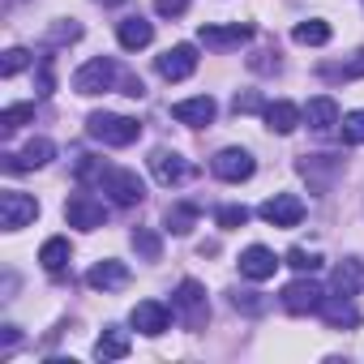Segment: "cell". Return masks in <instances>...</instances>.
I'll return each mask as SVG.
<instances>
[{
    "label": "cell",
    "instance_id": "1",
    "mask_svg": "<svg viewBox=\"0 0 364 364\" xmlns=\"http://www.w3.org/2000/svg\"><path fill=\"white\" fill-rule=\"evenodd\" d=\"M86 133L103 146H133L141 137V124L133 116H116V112H90L86 116Z\"/></svg>",
    "mask_w": 364,
    "mask_h": 364
},
{
    "label": "cell",
    "instance_id": "2",
    "mask_svg": "<svg viewBox=\"0 0 364 364\" xmlns=\"http://www.w3.org/2000/svg\"><path fill=\"white\" fill-rule=\"evenodd\" d=\"M171 313L185 321L189 330H202V326H206V317H210L206 287H202V283H193V279H185V283L176 287V296H171Z\"/></svg>",
    "mask_w": 364,
    "mask_h": 364
},
{
    "label": "cell",
    "instance_id": "3",
    "mask_svg": "<svg viewBox=\"0 0 364 364\" xmlns=\"http://www.w3.org/2000/svg\"><path fill=\"white\" fill-rule=\"evenodd\" d=\"M35 219H39V202L31 193H18V189L0 193V228H5V232H22Z\"/></svg>",
    "mask_w": 364,
    "mask_h": 364
},
{
    "label": "cell",
    "instance_id": "4",
    "mask_svg": "<svg viewBox=\"0 0 364 364\" xmlns=\"http://www.w3.org/2000/svg\"><path fill=\"white\" fill-rule=\"evenodd\" d=\"M116 60H107V56H95V60H86L77 73H73V90L77 95H107L112 86H116Z\"/></svg>",
    "mask_w": 364,
    "mask_h": 364
},
{
    "label": "cell",
    "instance_id": "5",
    "mask_svg": "<svg viewBox=\"0 0 364 364\" xmlns=\"http://www.w3.org/2000/svg\"><path fill=\"white\" fill-rule=\"evenodd\" d=\"M283 309L287 313H296V317H304V313H321V304H326V291H321V283H313L309 274H300L296 283H287L283 287Z\"/></svg>",
    "mask_w": 364,
    "mask_h": 364
},
{
    "label": "cell",
    "instance_id": "6",
    "mask_svg": "<svg viewBox=\"0 0 364 364\" xmlns=\"http://www.w3.org/2000/svg\"><path fill=\"white\" fill-rule=\"evenodd\" d=\"M103 193L116 202V206H137L146 198V185H141V176L129 171V167H112L103 176Z\"/></svg>",
    "mask_w": 364,
    "mask_h": 364
},
{
    "label": "cell",
    "instance_id": "7",
    "mask_svg": "<svg viewBox=\"0 0 364 364\" xmlns=\"http://www.w3.org/2000/svg\"><path fill=\"white\" fill-rule=\"evenodd\" d=\"M210 171H215L219 180H228V185H240V180H249V176L257 171V163H253V154H249L245 146H228V150H219V154L210 159Z\"/></svg>",
    "mask_w": 364,
    "mask_h": 364
},
{
    "label": "cell",
    "instance_id": "8",
    "mask_svg": "<svg viewBox=\"0 0 364 364\" xmlns=\"http://www.w3.org/2000/svg\"><path fill=\"white\" fill-rule=\"evenodd\" d=\"M193 73H198V48L193 43H176L159 56V77H167V82H185Z\"/></svg>",
    "mask_w": 364,
    "mask_h": 364
},
{
    "label": "cell",
    "instance_id": "9",
    "mask_svg": "<svg viewBox=\"0 0 364 364\" xmlns=\"http://www.w3.org/2000/svg\"><path fill=\"white\" fill-rule=\"evenodd\" d=\"M150 171H154V180L159 185H185V180L193 176V167L185 163V154H176V150H167V146H159L154 154H150Z\"/></svg>",
    "mask_w": 364,
    "mask_h": 364
},
{
    "label": "cell",
    "instance_id": "10",
    "mask_svg": "<svg viewBox=\"0 0 364 364\" xmlns=\"http://www.w3.org/2000/svg\"><path fill=\"white\" fill-rule=\"evenodd\" d=\"M52 154H56V146L48 137H31L18 154H0V159H5V171H35V167H48Z\"/></svg>",
    "mask_w": 364,
    "mask_h": 364
},
{
    "label": "cell",
    "instance_id": "11",
    "mask_svg": "<svg viewBox=\"0 0 364 364\" xmlns=\"http://www.w3.org/2000/svg\"><path fill=\"white\" fill-rule=\"evenodd\" d=\"M270 228H296L300 219H304V202L296 198V193H274L270 202H262V210H257Z\"/></svg>",
    "mask_w": 364,
    "mask_h": 364
},
{
    "label": "cell",
    "instance_id": "12",
    "mask_svg": "<svg viewBox=\"0 0 364 364\" xmlns=\"http://www.w3.org/2000/svg\"><path fill=\"white\" fill-rule=\"evenodd\" d=\"M129 321H133V330H137V334L159 338V334L171 326V309H167V304H159V300H137Z\"/></svg>",
    "mask_w": 364,
    "mask_h": 364
},
{
    "label": "cell",
    "instance_id": "13",
    "mask_svg": "<svg viewBox=\"0 0 364 364\" xmlns=\"http://www.w3.org/2000/svg\"><path fill=\"white\" fill-rule=\"evenodd\" d=\"M65 219H69V228L95 232V228H103L107 210H103V202H95L90 193H77V198H69V202H65Z\"/></svg>",
    "mask_w": 364,
    "mask_h": 364
},
{
    "label": "cell",
    "instance_id": "14",
    "mask_svg": "<svg viewBox=\"0 0 364 364\" xmlns=\"http://www.w3.org/2000/svg\"><path fill=\"white\" fill-rule=\"evenodd\" d=\"M279 266H283V262H279L266 245H249V249L240 253V274H245L249 283H266V279H274Z\"/></svg>",
    "mask_w": 364,
    "mask_h": 364
},
{
    "label": "cell",
    "instance_id": "15",
    "mask_svg": "<svg viewBox=\"0 0 364 364\" xmlns=\"http://www.w3.org/2000/svg\"><path fill=\"white\" fill-rule=\"evenodd\" d=\"M262 116H266V129H270V133H279V137H287V133H296V129L304 124V107H296V103H287V99L266 103V107H262Z\"/></svg>",
    "mask_w": 364,
    "mask_h": 364
},
{
    "label": "cell",
    "instance_id": "16",
    "mask_svg": "<svg viewBox=\"0 0 364 364\" xmlns=\"http://www.w3.org/2000/svg\"><path fill=\"white\" fill-rule=\"evenodd\" d=\"M171 116H176L180 124H193V129H202V124H210V120L219 116V103H215L210 95H198V99H180V103H171Z\"/></svg>",
    "mask_w": 364,
    "mask_h": 364
},
{
    "label": "cell",
    "instance_id": "17",
    "mask_svg": "<svg viewBox=\"0 0 364 364\" xmlns=\"http://www.w3.org/2000/svg\"><path fill=\"white\" fill-rule=\"evenodd\" d=\"M198 39H202L206 48L228 52V48L249 43V39H253V26H240V22H232V26H202V31H198Z\"/></svg>",
    "mask_w": 364,
    "mask_h": 364
},
{
    "label": "cell",
    "instance_id": "18",
    "mask_svg": "<svg viewBox=\"0 0 364 364\" xmlns=\"http://www.w3.org/2000/svg\"><path fill=\"white\" fill-rule=\"evenodd\" d=\"M338 103L330 99V95H317V99H309V107H304V124L313 129V133H330V129H338Z\"/></svg>",
    "mask_w": 364,
    "mask_h": 364
},
{
    "label": "cell",
    "instance_id": "19",
    "mask_svg": "<svg viewBox=\"0 0 364 364\" xmlns=\"http://www.w3.org/2000/svg\"><path fill=\"white\" fill-rule=\"evenodd\" d=\"M86 283L95 287V291H120L124 283H129V266L124 262H99V266H90L86 270Z\"/></svg>",
    "mask_w": 364,
    "mask_h": 364
},
{
    "label": "cell",
    "instance_id": "20",
    "mask_svg": "<svg viewBox=\"0 0 364 364\" xmlns=\"http://www.w3.org/2000/svg\"><path fill=\"white\" fill-rule=\"evenodd\" d=\"M116 39H120L124 52H141V48L154 43V26H150L146 18H124V22L116 26Z\"/></svg>",
    "mask_w": 364,
    "mask_h": 364
},
{
    "label": "cell",
    "instance_id": "21",
    "mask_svg": "<svg viewBox=\"0 0 364 364\" xmlns=\"http://www.w3.org/2000/svg\"><path fill=\"white\" fill-rule=\"evenodd\" d=\"M334 291H338V296L364 291V262H360V257H347V262L334 266Z\"/></svg>",
    "mask_w": 364,
    "mask_h": 364
},
{
    "label": "cell",
    "instance_id": "22",
    "mask_svg": "<svg viewBox=\"0 0 364 364\" xmlns=\"http://www.w3.org/2000/svg\"><path fill=\"white\" fill-rule=\"evenodd\" d=\"M69 257H73V249H69L65 236H52V240H43V249H39V262H43L48 274H60V270L69 266Z\"/></svg>",
    "mask_w": 364,
    "mask_h": 364
},
{
    "label": "cell",
    "instance_id": "23",
    "mask_svg": "<svg viewBox=\"0 0 364 364\" xmlns=\"http://www.w3.org/2000/svg\"><path fill=\"white\" fill-rule=\"evenodd\" d=\"M95 355H99V360H124V355H129V334H124L120 326H107V330L99 334V343H95Z\"/></svg>",
    "mask_w": 364,
    "mask_h": 364
},
{
    "label": "cell",
    "instance_id": "24",
    "mask_svg": "<svg viewBox=\"0 0 364 364\" xmlns=\"http://www.w3.org/2000/svg\"><path fill=\"white\" fill-rule=\"evenodd\" d=\"M321 317H326L334 330H338V326H355V321H360V313L351 309V296H326Z\"/></svg>",
    "mask_w": 364,
    "mask_h": 364
},
{
    "label": "cell",
    "instance_id": "25",
    "mask_svg": "<svg viewBox=\"0 0 364 364\" xmlns=\"http://www.w3.org/2000/svg\"><path fill=\"white\" fill-rule=\"evenodd\" d=\"M291 39L304 43V48H326V43H330V26H326L321 18H309V22H300V26L291 31Z\"/></svg>",
    "mask_w": 364,
    "mask_h": 364
},
{
    "label": "cell",
    "instance_id": "26",
    "mask_svg": "<svg viewBox=\"0 0 364 364\" xmlns=\"http://www.w3.org/2000/svg\"><path fill=\"white\" fill-rule=\"evenodd\" d=\"M321 77H330V82H355V77H364V52H355V56L343 60V65H326Z\"/></svg>",
    "mask_w": 364,
    "mask_h": 364
},
{
    "label": "cell",
    "instance_id": "27",
    "mask_svg": "<svg viewBox=\"0 0 364 364\" xmlns=\"http://www.w3.org/2000/svg\"><path fill=\"white\" fill-rule=\"evenodd\" d=\"M35 65V56L26 52V48H9L5 56H0V77H18L22 69H31Z\"/></svg>",
    "mask_w": 364,
    "mask_h": 364
},
{
    "label": "cell",
    "instance_id": "28",
    "mask_svg": "<svg viewBox=\"0 0 364 364\" xmlns=\"http://www.w3.org/2000/svg\"><path fill=\"white\" fill-rule=\"evenodd\" d=\"M338 133H343L347 146H364V107H360V112H347V116L338 120Z\"/></svg>",
    "mask_w": 364,
    "mask_h": 364
},
{
    "label": "cell",
    "instance_id": "29",
    "mask_svg": "<svg viewBox=\"0 0 364 364\" xmlns=\"http://www.w3.org/2000/svg\"><path fill=\"white\" fill-rule=\"evenodd\" d=\"M26 120H35V103H14V107H5V112H0V129H5V133L22 129Z\"/></svg>",
    "mask_w": 364,
    "mask_h": 364
},
{
    "label": "cell",
    "instance_id": "30",
    "mask_svg": "<svg viewBox=\"0 0 364 364\" xmlns=\"http://www.w3.org/2000/svg\"><path fill=\"white\" fill-rule=\"evenodd\" d=\"M193 223H198V206H171V210H167V228H171L176 236L193 232Z\"/></svg>",
    "mask_w": 364,
    "mask_h": 364
},
{
    "label": "cell",
    "instance_id": "31",
    "mask_svg": "<svg viewBox=\"0 0 364 364\" xmlns=\"http://www.w3.org/2000/svg\"><path fill=\"white\" fill-rule=\"evenodd\" d=\"M107 171H112V167H107L103 159H95V154H82V159H77V180H82V185H90V180H99V185H103Z\"/></svg>",
    "mask_w": 364,
    "mask_h": 364
},
{
    "label": "cell",
    "instance_id": "32",
    "mask_svg": "<svg viewBox=\"0 0 364 364\" xmlns=\"http://www.w3.org/2000/svg\"><path fill=\"white\" fill-rule=\"evenodd\" d=\"M287 266L300 270V274H317V270H321V257L309 253V249H291V253H287Z\"/></svg>",
    "mask_w": 364,
    "mask_h": 364
},
{
    "label": "cell",
    "instance_id": "33",
    "mask_svg": "<svg viewBox=\"0 0 364 364\" xmlns=\"http://www.w3.org/2000/svg\"><path fill=\"white\" fill-rule=\"evenodd\" d=\"M245 223H249V210H245V206H223V210H219V228L236 232V228H245Z\"/></svg>",
    "mask_w": 364,
    "mask_h": 364
},
{
    "label": "cell",
    "instance_id": "34",
    "mask_svg": "<svg viewBox=\"0 0 364 364\" xmlns=\"http://www.w3.org/2000/svg\"><path fill=\"white\" fill-rule=\"evenodd\" d=\"M133 249H137L141 257L159 262V236H154V232H133Z\"/></svg>",
    "mask_w": 364,
    "mask_h": 364
},
{
    "label": "cell",
    "instance_id": "35",
    "mask_svg": "<svg viewBox=\"0 0 364 364\" xmlns=\"http://www.w3.org/2000/svg\"><path fill=\"white\" fill-rule=\"evenodd\" d=\"M232 304H236V309H245V313H253V317H257V313H266V300H262L257 291H232Z\"/></svg>",
    "mask_w": 364,
    "mask_h": 364
},
{
    "label": "cell",
    "instance_id": "36",
    "mask_svg": "<svg viewBox=\"0 0 364 364\" xmlns=\"http://www.w3.org/2000/svg\"><path fill=\"white\" fill-rule=\"evenodd\" d=\"M189 5H193V0H154V14L159 18H180Z\"/></svg>",
    "mask_w": 364,
    "mask_h": 364
},
{
    "label": "cell",
    "instance_id": "37",
    "mask_svg": "<svg viewBox=\"0 0 364 364\" xmlns=\"http://www.w3.org/2000/svg\"><path fill=\"white\" fill-rule=\"evenodd\" d=\"M52 39H56V43H73V39H82V26H77V22H65V26L52 31Z\"/></svg>",
    "mask_w": 364,
    "mask_h": 364
},
{
    "label": "cell",
    "instance_id": "38",
    "mask_svg": "<svg viewBox=\"0 0 364 364\" xmlns=\"http://www.w3.org/2000/svg\"><path fill=\"white\" fill-rule=\"evenodd\" d=\"M257 107V95H245V99H236V112H253Z\"/></svg>",
    "mask_w": 364,
    "mask_h": 364
},
{
    "label": "cell",
    "instance_id": "39",
    "mask_svg": "<svg viewBox=\"0 0 364 364\" xmlns=\"http://www.w3.org/2000/svg\"><path fill=\"white\" fill-rule=\"evenodd\" d=\"M99 5H120V0H99Z\"/></svg>",
    "mask_w": 364,
    "mask_h": 364
},
{
    "label": "cell",
    "instance_id": "40",
    "mask_svg": "<svg viewBox=\"0 0 364 364\" xmlns=\"http://www.w3.org/2000/svg\"><path fill=\"white\" fill-rule=\"evenodd\" d=\"M14 5H18V0H14Z\"/></svg>",
    "mask_w": 364,
    "mask_h": 364
}]
</instances>
